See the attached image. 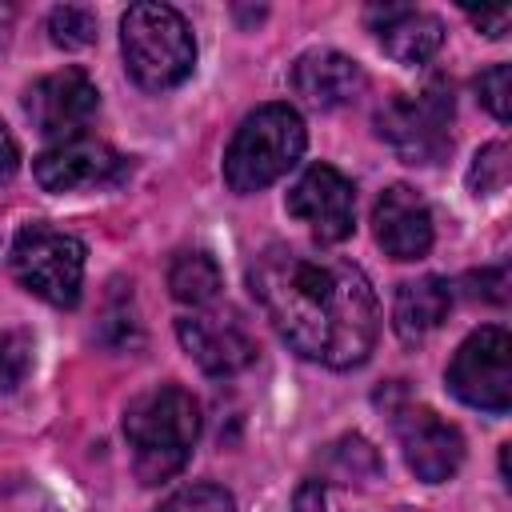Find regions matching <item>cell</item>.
I'll return each mask as SVG.
<instances>
[{
  "label": "cell",
  "instance_id": "obj_6",
  "mask_svg": "<svg viewBox=\"0 0 512 512\" xmlns=\"http://www.w3.org/2000/svg\"><path fill=\"white\" fill-rule=\"evenodd\" d=\"M380 140L404 164H436L452 148V88L428 84L416 96H392L376 112Z\"/></svg>",
  "mask_w": 512,
  "mask_h": 512
},
{
  "label": "cell",
  "instance_id": "obj_1",
  "mask_svg": "<svg viewBox=\"0 0 512 512\" xmlns=\"http://www.w3.org/2000/svg\"><path fill=\"white\" fill-rule=\"evenodd\" d=\"M248 288L272 328L304 360L336 372L368 360L380 332V304L356 264L272 244L252 260Z\"/></svg>",
  "mask_w": 512,
  "mask_h": 512
},
{
  "label": "cell",
  "instance_id": "obj_15",
  "mask_svg": "<svg viewBox=\"0 0 512 512\" xmlns=\"http://www.w3.org/2000/svg\"><path fill=\"white\" fill-rule=\"evenodd\" d=\"M364 20L372 24L380 48L396 64H408V68L432 60L444 44V24L432 12H420V8H408V4H372L364 12Z\"/></svg>",
  "mask_w": 512,
  "mask_h": 512
},
{
  "label": "cell",
  "instance_id": "obj_21",
  "mask_svg": "<svg viewBox=\"0 0 512 512\" xmlns=\"http://www.w3.org/2000/svg\"><path fill=\"white\" fill-rule=\"evenodd\" d=\"M508 184V148L504 144H484L468 168V188L476 196H496Z\"/></svg>",
  "mask_w": 512,
  "mask_h": 512
},
{
  "label": "cell",
  "instance_id": "obj_2",
  "mask_svg": "<svg viewBox=\"0 0 512 512\" xmlns=\"http://www.w3.org/2000/svg\"><path fill=\"white\" fill-rule=\"evenodd\" d=\"M124 436L140 484H164L192 456V444L200 436V408L180 384H160L128 404Z\"/></svg>",
  "mask_w": 512,
  "mask_h": 512
},
{
  "label": "cell",
  "instance_id": "obj_7",
  "mask_svg": "<svg viewBox=\"0 0 512 512\" xmlns=\"http://www.w3.org/2000/svg\"><path fill=\"white\" fill-rule=\"evenodd\" d=\"M444 376L460 404L504 416L512 404V340H508V332L496 324L472 332L456 348Z\"/></svg>",
  "mask_w": 512,
  "mask_h": 512
},
{
  "label": "cell",
  "instance_id": "obj_16",
  "mask_svg": "<svg viewBox=\"0 0 512 512\" xmlns=\"http://www.w3.org/2000/svg\"><path fill=\"white\" fill-rule=\"evenodd\" d=\"M452 308V284L440 276H420L400 284L396 300H392V328L404 344H420L424 336H432L444 316Z\"/></svg>",
  "mask_w": 512,
  "mask_h": 512
},
{
  "label": "cell",
  "instance_id": "obj_14",
  "mask_svg": "<svg viewBox=\"0 0 512 512\" xmlns=\"http://www.w3.org/2000/svg\"><path fill=\"white\" fill-rule=\"evenodd\" d=\"M292 88L308 108L332 112L364 92V68L336 48H308L292 64Z\"/></svg>",
  "mask_w": 512,
  "mask_h": 512
},
{
  "label": "cell",
  "instance_id": "obj_19",
  "mask_svg": "<svg viewBox=\"0 0 512 512\" xmlns=\"http://www.w3.org/2000/svg\"><path fill=\"white\" fill-rule=\"evenodd\" d=\"M328 460H332L336 476L348 480V484H364V480H372V476L380 472V456H376V448H372L364 436H344V440H336V444L328 448Z\"/></svg>",
  "mask_w": 512,
  "mask_h": 512
},
{
  "label": "cell",
  "instance_id": "obj_9",
  "mask_svg": "<svg viewBox=\"0 0 512 512\" xmlns=\"http://www.w3.org/2000/svg\"><path fill=\"white\" fill-rule=\"evenodd\" d=\"M388 412H392L396 440H400L404 460L416 472V480L440 484V480H448L460 468V460H464V436L448 420H440L432 408L412 404V400H400Z\"/></svg>",
  "mask_w": 512,
  "mask_h": 512
},
{
  "label": "cell",
  "instance_id": "obj_27",
  "mask_svg": "<svg viewBox=\"0 0 512 512\" xmlns=\"http://www.w3.org/2000/svg\"><path fill=\"white\" fill-rule=\"evenodd\" d=\"M468 284H480V288H472V296H480V300H492V304H504V284H508V276H504V268H488V272H480V276H472Z\"/></svg>",
  "mask_w": 512,
  "mask_h": 512
},
{
  "label": "cell",
  "instance_id": "obj_24",
  "mask_svg": "<svg viewBox=\"0 0 512 512\" xmlns=\"http://www.w3.org/2000/svg\"><path fill=\"white\" fill-rule=\"evenodd\" d=\"M476 96L480 104L496 116V120H508V96H512V68L508 64H492L488 72L476 76Z\"/></svg>",
  "mask_w": 512,
  "mask_h": 512
},
{
  "label": "cell",
  "instance_id": "obj_11",
  "mask_svg": "<svg viewBox=\"0 0 512 512\" xmlns=\"http://www.w3.org/2000/svg\"><path fill=\"white\" fill-rule=\"evenodd\" d=\"M176 336L208 376H232L256 360V340L232 308H196L176 320Z\"/></svg>",
  "mask_w": 512,
  "mask_h": 512
},
{
  "label": "cell",
  "instance_id": "obj_18",
  "mask_svg": "<svg viewBox=\"0 0 512 512\" xmlns=\"http://www.w3.org/2000/svg\"><path fill=\"white\" fill-rule=\"evenodd\" d=\"M48 36L64 52L88 48L96 40V12L92 8H80V4H60V8L48 12Z\"/></svg>",
  "mask_w": 512,
  "mask_h": 512
},
{
  "label": "cell",
  "instance_id": "obj_8",
  "mask_svg": "<svg viewBox=\"0 0 512 512\" xmlns=\"http://www.w3.org/2000/svg\"><path fill=\"white\" fill-rule=\"evenodd\" d=\"M36 184L44 192H88V188H116L128 180L132 164L112 144L96 136H68L44 148L32 164Z\"/></svg>",
  "mask_w": 512,
  "mask_h": 512
},
{
  "label": "cell",
  "instance_id": "obj_20",
  "mask_svg": "<svg viewBox=\"0 0 512 512\" xmlns=\"http://www.w3.org/2000/svg\"><path fill=\"white\" fill-rule=\"evenodd\" d=\"M0 512H64V508L32 476H8L0 480Z\"/></svg>",
  "mask_w": 512,
  "mask_h": 512
},
{
  "label": "cell",
  "instance_id": "obj_28",
  "mask_svg": "<svg viewBox=\"0 0 512 512\" xmlns=\"http://www.w3.org/2000/svg\"><path fill=\"white\" fill-rule=\"evenodd\" d=\"M16 168H20V152H16L12 132H8L4 120H0V184H8V180L16 176Z\"/></svg>",
  "mask_w": 512,
  "mask_h": 512
},
{
  "label": "cell",
  "instance_id": "obj_26",
  "mask_svg": "<svg viewBox=\"0 0 512 512\" xmlns=\"http://www.w3.org/2000/svg\"><path fill=\"white\" fill-rule=\"evenodd\" d=\"M464 16H468L484 36H492V40H500V36L508 32V24H512V8H508V4H496V8H464Z\"/></svg>",
  "mask_w": 512,
  "mask_h": 512
},
{
  "label": "cell",
  "instance_id": "obj_10",
  "mask_svg": "<svg viewBox=\"0 0 512 512\" xmlns=\"http://www.w3.org/2000/svg\"><path fill=\"white\" fill-rule=\"evenodd\" d=\"M288 216L308 224L320 244H340L356 228V188L332 164H312L288 188Z\"/></svg>",
  "mask_w": 512,
  "mask_h": 512
},
{
  "label": "cell",
  "instance_id": "obj_4",
  "mask_svg": "<svg viewBox=\"0 0 512 512\" xmlns=\"http://www.w3.org/2000/svg\"><path fill=\"white\" fill-rule=\"evenodd\" d=\"M120 52L128 76L148 92L184 84L196 64L188 20L168 4H132L120 20Z\"/></svg>",
  "mask_w": 512,
  "mask_h": 512
},
{
  "label": "cell",
  "instance_id": "obj_23",
  "mask_svg": "<svg viewBox=\"0 0 512 512\" xmlns=\"http://www.w3.org/2000/svg\"><path fill=\"white\" fill-rule=\"evenodd\" d=\"M32 364V340L24 332H4L0 336V392H12Z\"/></svg>",
  "mask_w": 512,
  "mask_h": 512
},
{
  "label": "cell",
  "instance_id": "obj_13",
  "mask_svg": "<svg viewBox=\"0 0 512 512\" xmlns=\"http://www.w3.org/2000/svg\"><path fill=\"white\" fill-rule=\"evenodd\" d=\"M372 232L392 260H420L432 248V212L416 188L392 184L372 208Z\"/></svg>",
  "mask_w": 512,
  "mask_h": 512
},
{
  "label": "cell",
  "instance_id": "obj_25",
  "mask_svg": "<svg viewBox=\"0 0 512 512\" xmlns=\"http://www.w3.org/2000/svg\"><path fill=\"white\" fill-rule=\"evenodd\" d=\"M296 512H340V500H336V488L332 480H304L296 488V500H292Z\"/></svg>",
  "mask_w": 512,
  "mask_h": 512
},
{
  "label": "cell",
  "instance_id": "obj_17",
  "mask_svg": "<svg viewBox=\"0 0 512 512\" xmlns=\"http://www.w3.org/2000/svg\"><path fill=\"white\" fill-rule=\"evenodd\" d=\"M220 264L208 256V252H180L168 268V288L180 304H192V308H208L216 296H220Z\"/></svg>",
  "mask_w": 512,
  "mask_h": 512
},
{
  "label": "cell",
  "instance_id": "obj_5",
  "mask_svg": "<svg viewBox=\"0 0 512 512\" xmlns=\"http://www.w3.org/2000/svg\"><path fill=\"white\" fill-rule=\"evenodd\" d=\"M12 276L52 308H72L84 288V244L52 224H24L8 252Z\"/></svg>",
  "mask_w": 512,
  "mask_h": 512
},
{
  "label": "cell",
  "instance_id": "obj_12",
  "mask_svg": "<svg viewBox=\"0 0 512 512\" xmlns=\"http://www.w3.org/2000/svg\"><path fill=\"white\" fill-rule=\"evenodd\" d=\"M96 108H100V92L88 80V72H80V68L40 76L24 92V112H28L32 128L44 136H56V140L80 136V128L96 116Z\"/></svg>",
  "mask_w": 512,
  "mask_h": 512
},
{
  "label": "cell",
  "instance_id": "obj_22",
  "mask_svg": "<svg viewBox=\"0 0 512 512\" xmlns=\"http://www.w3.org/2000/svg\"><path fill=\"white\" fill-rule=\"evenodd\" d=\"M160 512H236V500L232 492L216 488V484H188L180 492H172Z\"/></svg>",
  "mask_w": 512,
  "mask_h": 512
},
{
  "label": "cell",
  "instance_id": "obj_3",
  "mask_svg": "<svg viewBox=\"0 0 512 512\" xmlns=\"http://www.w3.org/2000/svg\"><path fill=\"white\" fill-rule=\"evenodd\" d=\"M304 120L288 104H260L248 112L224 152V184L240 196H252L276 184L304 156Z\"/></svg>",
  "mask_w": 512,
  "mask_h": 512
}]
</instances>
